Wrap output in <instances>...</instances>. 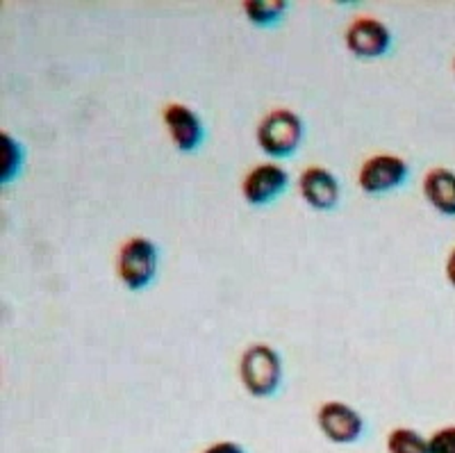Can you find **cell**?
I'll return each mask as SVG.
<instances>
[{
  "label": "cell",
  "mask_w": 455,
  "mask_h": 453,
  "mask_svg": "<svg viewBox=\"0 0 455 453\" xmlns=\"http://www.w3.org/2000/svg\"><path fill=\"white\" fill-rule=\"evenodd\" d=\"M3 144H5V166H3V175H0V181L10 182L12 178H14L16 171H19V162H14L16 144L12 142L10 134H3Z\"/></svg>",
  "instance_id": "5bb4252c"
},
{
  "label": "cell",
  "mask_w": 455,
  "mask_h": 453,
  "mask_svg": "<svg viewBox=\"0 0 455 453\" xmlns=\"http://www.w3.org/2000/svg\"><path fill=\"white\" fill-rule=\"evenodd\" d=\"M424 194L430 206L446 216H455V174L449 169H433L424 178Z\"/></svg>",
  "instance_id": "30bf717a"
},
{
  "label": "cell",
  "mask_w": 455,
  "mask_h": 453,
  "mask_svg": "<svg viewBox=\"0 0 455 453\" xmlns=\"http://www.w3.org/2000/svg\"><path fill=\"white\" fill-rule=\"evenodd\" d=\"M446 279H449V283L455 287V248L451 251L449 260H446Z\"/></svg>",
  "instance_id": "2e32d148"
},
{
  "label": "cell",
  "mask_w": 455,
  "mask_h": 453,
  "mask_svg": "<svg viewBox=\"0 0 455 453\" xmlns=\"http://www.w3.org/2000/svg\"><path fill=\"white\" fill-rule=\"evenodd\" d=\"M408 178V165L396 155H373L360 169V187L367 194H383L403 185Z\"/></svg>",
  "instance_id": "5b68a950"
},
{
  "label": "cell",
  "mask_w": 455,
  "mask_h": 453,
  "mask_svg": "<svg viewBox=\"0 0 455 453\" xmlns=\"http://www.w3.org/2000/svg\"><path fill=\"white\" fill-rule=\"evenodd\" d=\"M389 42V30L376 19H357L347 32V46L353 55L371 60V57H380L387 53Z\"/></svg>",
  "instance_id": "52a82bcc"
},
{
  "label": "cell",
  "mask_w": 455,
  "mask_h": 453,
  "mask_svg": "<svg viewBox=\"0 0 455 453\" xmlns=\"http://www.w3.org/2000/svg\"><path fill=\"white\" fill-rule=\"evenodd\" d=\"M203 453H243V449L237 442H230V440H223V442H214L205 449Z\"/></svg>",
  "instance_id": "9a60e30c"
},
{
  "label": "cell",
  "mask_w": 455,
  "mask_h": 453,
  "mask_svg": "<svg viewBox=\"0 0 455 453\" xmlns=\"http://www.w3.org/2000/svg\"><path fill=\"white\" fill-rule=\"evenodd\" d=\"M430 453H455V426L440 428L428 440Z\"/></svg>",
  "instance_id": "4fadbf2b"
},
{
  "label": "cell",
  "mask_w": 455,
  "mask_h": 453,
  "mask_svg": "<svg viewBox=\"0 0 455 453\" xmlns=\"http://www.w3.org/2000/svg\"><path fill=\"white\" fill-rule=\"evenodd\" d=\"M290 178L287 171L278 165H259L243 178V198L251 206H264V203L274 201L275 196H280L287 187Z\"/></svg>",
  "instance_id": "8992f818"
},
{
  "label": "cell",
  "mask_w": 455,
  "mask_h": 453,
  "mask_svg": "<svg viewBox=\"0 0 455 453\" xmlns=\"http://www.w3.org/2000/svg\"><path fill=\"white\" fill-rule=\"evenodd\" d=\"M239 376L253 397H269L278 390L283 376L278 353L267 344L249 346L239 362Z\"/></svg>",
  "instance_id": "6da1fadb"
},
{
  "label": "cell",
  "mask_w": 455,
  "mask_h": 453,
  "mask_svg": "<svg viewBox=\"0 0 455 453\" xmlns=\"http://www.w3.org/2000/svg\"><path fill=\"white\" fill-rule=\"evenodd\" d=\"M299 190L303 201L315 210H331L339 201V185H337L335 175L323 166H310L303 171Z\"/></svg>",
  "instance_id": "9c48e42d"
},
{
  "label": "cell",
  "mask_w": 455,
  "mask_h": 453,
  "mask_svg": "<svg viewBox=\"0 0 455 453\" xmlns=\"http://www.w3.org/2000/svg\"><path fill=\"white\" fill-rule=\"evenodd\" d=\"M303 140V124L291 109H274L258 125V144L264 153L284 158L299 149Z\"/></svg>",
  "instance_id": "7a4b0ae2"
},
{
  "label": "cell",
  "mask_w": 455,
  "mask_h": 453,
  "mask_svg": "<svg viewBox=\"0 0 455 453\" xmlns=\"http://www.w3.org/2000/svg\"><path fill=\"white\" fill-rule=\"evenodd\" d=\"M119 276L128 289L148 287L157 273V247L146 238H132L121 247Z\"/></svg>",
  "instance_id": "3957f363"
},
{
  "label": "cell",
  "mask_w": 455,
  "mask_h": 453,
  "mask_svg": "<svg viewBox=\"0 0 455 453\" xmlns=\"http://www.w3.org/2000/svg\"><path fill=\"white\" fill-rule=\"evenodd\" d=\"M389 453H430L428 440L412 428H394L387 438Z\"/></svg>",
  "instance_id": "7c38bea8"
},
{
  "label": "cell",
  "mask_w": 455,
  "mask_h": 453,
  "mask_svg": "<svg viewBox=\"0 0 455 453\" xmlns=\"http://www.w3.org/2000/svg\"><path fill=\"white\" fill-rule=\"evenodd\" d=\"M284 10H287L284 0H246L243 3V12L255 26H269V23L278 21Z\"/></svg>",
  "instance_id": "8fae6325"
},
{
  "label": "cell",
  "mask_w": 455,
  "mask_h": 453,
  "mask_svg": "<svg viewBox=\"0 0 455 453\" xmlns=\"http://www.w3.org/2000/svg\"><path fill=\"white\" fill-rule=\"evenodd\" d=\"M164 124L169 128L171 140L182 153H192L203 140V124L198 114L187 105L173 103L164 109Z\"/></svg>",
  "instance_id": "ba28073f"
},
{
  "label": "cell",
  "mask_w": 455,
  "mask_h": 453,
  "mask_svg": "<svg viewBox=\"0 0 455 453\" xmlns=\"http://www.w3.org/2000/svg\"><path fill=\"white\" fill-rule=\"evenodd\" d=\"M321 433L335 444H353L363 438L364 419L360 412L341 401H328L319 408L316 415Z\"/></svg>",
  "instance_id": "277c9868"
}]
</instances>
